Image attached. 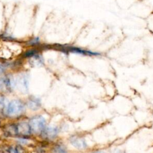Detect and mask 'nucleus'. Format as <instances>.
Returning <instances> with one entry per match:
<instances>
[{
	"label": "nucleus",
	"mask_w": 153,
	"mask_h": 153,
	"mask_svg": "<svg viewBox=\"0 0 153 153\" xmlns=\"http://www.w3.org/2000/svg\"><path fill=\"white\" fill-rule=\"evenodd\" d=\"M25 110V105L20 100L15 99L8 104L6 114L10 117H16L22 115Z\"/></svg>",
	"instance_id": "f257e3e1"
},
{
	"label": "nucleus",
	"mask_w": 153,
	"mask_h": 153,
	"mask_svg": "<svg viewBox=\"0 0 153 153\" xmlns=\"http://www.w3.org/2000/svg\"><path fill=\"white\" fill-rule=\"evenodd\" d=\"M31 131L35 134L42 133L46 127V122L45 119L42 116H36L31 119L29 122Z\"/></svg>",
	"instance_id": "f03ea898"
},
{
	"label": "nucleus",
	"mask_w": 153,
	"mask_h": 153,
	"mask_svg": "<svg viewBox=\"0 0 153 153\" xmlns=\"http://www.w3.org/2000/svg\"><path fill=\"white\" fill-rule=\"evenodd\" d=\"M56 48H58L59 50L61 51V52L64 53H73L86 56H97L100 55L99 53L93 52H92V51L84 50L79 47H76L71 45H59Z\"/></svg>",
	"instance_id": "7ed1b4c3"
},
{
	"label": "nucleus",
	"mask_w": 153,
	"mask_h": 153,
	"mask_svg": "<svg viewBox=\"0 0 153 153\" xmlns=\"http://www.w3.org/2000/svg\"><path fill=\"white\" fill-rule=\"evenodd\" d=\"M15 89L22 94H26L29 90V80L28 75L24 73L19 74L15 78Z\"/></svg>",
	"instance_id": "20e7f679"
},
{
	"label": "nucleus",
	"mask_w": 153,
	"mask_h": 153,
	"mask_svg": "<svg viewBox=\"0 0 153 153\" xmlns=\"http://www.w3.org/2000/svg\"><path fill=\"white\" fill-rule=\"evenodd\" d=\"M15 89V78L10 75H6L0 78V91L10 93Z\"/></svg>",
	"instance_id": "39448f33"
},
{
	"label": "nucleus",
	"mask_w": 153,
	"mask_h": 153,
	"mask_svg": "<svg viewBox=\"0 0 153 153\" xmlns=\"http://www.w3.org/2000/svg\"><path fill=\"white\" fill-rule=\"evenodd\" d=\"M25 44L29 47L38 48L41 45V39L40 36L30 37L25 41Z\"/></svg>",
	"instance_id": "423d86ee"
},
{
	"label": "nucleus",
	"mask_w": 153,
	"mask_h": 153,
	"mask_svg": "<svg viewBox=\"0 0 153 153\" xmlns=\"http://www.w3.org/2000/svg\"><path fill=\"white\" fill-rule=\"evenodd\" d=\"M28 59L29 60L30 64L33 67H39L44 64V58L40 52Z\"/></svg>",
	"instance_id": "0eeeda50"
},
{
	"label": "nucleus",
	"mask_w": 153,
	"mask_h": 153,
	"mask_svg": "<svg viewBox=\"0 0 153 153\" xmlns=\"http://www.w3.org/2000/svg\"><path fill=\"white\" fill-rule=\"evenodd\" d=\"M71 144L78 149H85L87 147V143L85 140L81 138L72 137L70 139Z\"/></svg>",
	"instance_id": "6e6552de"
},
{
	"label": "nucleus",
	"mask_w": 153,
	"mask_h": 153,
	"mask_svg": "<svg viewBox=\"0 0 153 153\" xmlns=\"http://www.w3.org/2000/svg\"><path fill=\"white\" fill-rule=\"evenodd\" d=\"M42 133L45 138L48 139H53L58 135V129L55 127L50 126L45 127Z\"/></svg>",
	"instance_id": "1a4fd4ad"
},
{
	"label": "nucleus",
	"mask_w": 153,
	"mask_h": 153,
	"mask_svg": "<svg viewBox=\"0 0 153 153\" xmlns=\"http://www.w3.org/2000/svg\"><path fill=\"white\" fill-rule=\"evenodd\" d=\"M28 106L29 109L36 111L38 110L41 106V101L37 97L31 98L28 102Z\"/></svg>",
	"instance_id": "9d476101"
},
{
	"label": "nucleus",
	"mask_w": 153,
	"mask_h": 153,
	"mask_svg": "<svg viewBox=\"0 0 153 153\" xmlns=\"http://www.w3.org/2000/svg\"><path fill=\"white\" fill-rule=\"evenodd\" d=\"M17 132L23 135H29L31 133L29 124L20 123L17 127Z\"/></svg>",
	"instance_id": "9b49d317"
},
{
	"label": "nucleus",
	"mask_w": 153,
	"mask_h": 153,
	"mask_svg": "<svg viewBox=\"0 0 153 153\" xmlns=\"http://www.w3.org/2000/svg\"><path fill=\"white\" fill-rule=\"evenodd\" d=\"M6 26V17L4 8L3 6L0 4V34L5 29Z\"/></svg>",
	"instance_id": "f8f14e48"
},
{
	"label": "nucleus",
	"mask_w": 153,
	"mask_h": 153,
	"mask_svg": "<svg viewBox=\"0 0 153 153\" xmlns=\"http://www.w3.org/2000/svg\"><path fill=\"white\" fill-rule=\"evenodd\" d=\"M8 104L6 98L4 96H0V114H6Z\"/></svg>",
	"instance_id": "ddd939ff"
},
{
	"label": "nucleus",
	"mask_w": 153,
	"mask_h": 153,
	"mask_svg": "<svg viewBox=\"0 0 153 153\" xmlns=\"http://www.w3.org/2000/svg\"><path fill=\"white\" fill-rule=\"evenodd\" d=\"M53 153H68V152L64 146L57 145L53 149Z\"/></svg>",
	"instance_id": "4468645a"
},
{
	"label": "nucleus",
	"mask_w": 153,
	"mask_h": 153,
	"mask_svg": "<svg viewBox=\"0 0 153 153\" xmlns=\"http://www.w3.org/2000/svg\"><path fill=\"white\" fill-rule=\"evenodd\" d=\"M22 149L21 148H19V147H15V148H12L11 149L10 152H12V153H22Z\"/></svg>",
	"instance_id": "2eb2a0df"
},
{
	"label": "nucleus",
	"mask_w": 153,
	"mask_h": 153,
	"mask_svg": "<svg viewBox=\"0 0 153 153\" xmlns=\"http://www.w3.org/2000/svg\"><path fill=\"white\" fill-rule=\"evenodd\" d=\"M6 69V65L4 64L0 63V74L3 73Z\"/></svg>",
	"instance_id": "dca6fc26"
},
{
	"label": "nucleus",
	"mask_w": 153,
	"mask_h": 153,
	"mask_svg": "<svg viewBox=\"0 0 153 153\" xmlns=\"http://www.w3.org/2000/svg\"><path fill=\"white\" fill-rule=\"evenodd\" d=\"M94 153H105V152H104L103 151H97L94 152Z\"/></svg>",
	"instance_id": "f3484780"
},
{
	"label": "nucleus",
	"mask_w": 153,
	"mask_h": 153,
	"mask_svg": "<svg viewBox=\"0 0 153 153\" xmlns=\"http://www.w3.org/2000/svg\"><path fill=\"white\" fill-rule=\"evenodd\" d=\"M114 153H123V152L122 151H116Z\"/></svg>",
	"instance_id": "a211bd4d"
}]
</instances>
